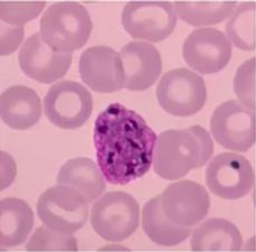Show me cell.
Instances as JSON below:
<instances>
[{
	"mask_svg": "<svg viewBox=\"0 0 256 252\" xmlns=\"http://www.w3.org/2000/svg\"><path fill=\"white\" fill-rule=\"evenodd\" d=\"M157 134L140 114L113 103L98 114L93 128L96 160L104 179L126 185L148 172Z\"/></svg>",
	"mask_w": 256,
	"mask_h": 252,
	"instance_id": "6da1fadb",
	"label": "cell"
},
{
	"mask_svg": "<svg viewBox=\"0 0 256 252\" xmlns=\"http://www.w3.org/2000/svg\"><path fill=\"white\" fill-rule=\"evenodd\" d=\"M212 152V137L202 126L161 132L154 153V172L164 180H179L205 165Z\"/></svg>",
	"mask_w": 256,
	"mask_h": 252,
	"instance_id": "7a4b0ae2",
	"label": "cell"
},
{
	"mask_svg": "<svg viewBox=\"0 0 256 252\" xmlns=\"http://www.w3.org/2000/svg\"><path fill=\"white\" fill-rule=\"evenodd\" d=\"M93 29L92 19L83 4L75 1L53 3L40 19V35L47 45L62 53L82 48Z\"/></svg>",
	"mask_w": 256,
	"mask_h": 252,
	"instance_id": "3957f363",
	"label": "cell"
},
{
	"mask_svg": "<svg viewBox=\"0 0 256 252\" xmlns=\"http://www.w3.org/2000/svg\"><path fill=\"white\" fill-rule=\"evenodd\" d=\"M139 220V204L126 192H108L92 207V228L106 241L126 240L138 229Z\"/></svg>",
	"mask_w": 256,
	"mask_h": 252,
	"instance_id": "277c9868",
	"label": "cell"
},
{
	"mask_svg": "<svg viewBox=\"0 0 256 252\" xmlns=\"http://www.w3.org/2000/svg\"><path fill=\"white\" fill-rule=\"evenodd\" d=\"M156 93L160 106L179 117L198 113L207 99L205 80L199 74L184 67L164 73Z\"/></svg>",
	"mask_w": 256,
	"mask_h": 252,
	"instance_id": "5b68a950",
	"label": "cell"
},
{
	"mask_svg": "<svg viewBox=\"0 0 256 252\" xmlns=\"http://www.w3.org/2000/svg\"><path fill=\"white\" fill-rule=\"evenodd\" d=\"M88 202L74 189L58 184L42 193L37 201L38 217L46 227L72 235L88 221Z\"/></svg>",
	"mask_w": 256,
	"mask_h": 252,
	"instance_id": "8992f818",
	"label": "cell"
},
{
	"mask_svg": "<svg viewBox=\"0 0 256 252\" xmlns=\"http://www.w3.org/2000/svg\"><path fill=\"white\" fill-rule=\"evenodd\" d=\"M93 98L88 88L73 80H62L52 86L44 97V111L55 126L75 130L91 117Z\"/></svg>",
	"mask_w": 256,
	"mask_h": 252,
	"instance_id": "52a82bcc",
	"label": "cell"
},
{
	"mask_svg": "<svg viewBox=\"0 0 256 252\" xmlns=\"http://www.w3.org/2000/svg\"><path fill=\"white\" fill-rule=\"evenodd\" d=\"M121 20L128 34L136 39L160 41L172 34L177 13L172 2L134 1L123 8Z\"/></svg>",
	"mask_w": 256,
	"mask_h": 252,
	"instance_id": "ba28073f",
	"label": "cell"
},
{
	"mask_svg": "<svg viewBox=\"0 0 256 252\" xmlns=\"http://www.w3.org/2000/svg\"><path fill=\"white\" fill-rule=\"evenodd\" d=\"M210 131L225 149L248 151L255 143V111L236 99L224 102L212 113Z\"/></svg>",
	"mask_w": 256,
	"mask_h": 252,
	"instance_id": "9c48e42d",
	"label": "cell"
},
{
	"mask_svg": "<svg viewBox=\"0 0 256 252\" xmlns=\"http://www.w3.org/2000/svg\"><path fill=\"white\" fill-rule=\"evenodd\" d=\"M253 183V166L243 155L227 152L220 153L207 165V187L220 199L243 198L250 191Z\"/></svg>",
	"mask_w": 256,
	"mask_h": 252,
	"instance_id": "30bf717a",
	"label": "cell"
},
{
	"mask_svg": "<svg viewBox=\"0 0 256 252\" xmlns=\"http://www.w3.org/2000/svg\"><path fill=\"white\" fill-rule=\"evenodd\" d=\"M161 209L170 222L192 228L207 216L210 198L207 190L190 180L170 184L161 194Z\"/></svg>",
	"mask_w": 256,
	"mask_h": 252,
	"instance_id": "8fae6325",
	"label": "cell"
},
{
	"mask_svg": "<svg viewBox=\"0 0 256 252\" xmlns=\"http://www.w3.org/2000/svg\"><path fill=\"white\" fill-rule=\"evenodd\" d=\"M182 56L196 72L215 74L230 63L232 45L224 32L216 28H197L184 40Z\"/></svg>",
	"mask_w": 256,
	"mask_h": 252,
	"instance_id": "7c38bea8",
	"label": "cell"
},
{
	"mask_svg": "<svg viewBox=\"0 0 256 252\" xmlns=\"http://www.w3.org/2000/svg\"><path fill=\"white\" fill-rule=\"evenodd\" d=\"M72 53L54 50L35 32L22 46L18 61L28 77L42 84H50L64 77L72 64Z\"/></svg>",
	"mask_w": 256,
	"mask_h": 252,
	"instance_id": "4fadbf2b",
	"label": "cell"
},
{
	"mask_svg": "<svg viewBox=\"0 0 256 252\" xmlns=\"http://www.w3.org/2000/svg\"><path fill=\"white\" fill-rule=\"evenodd\" d=\"M80 78L98 93H114L124 87V74L120 54L108 46H93L80 57Z\"/></svg>",
	"mask_w": 256,
	"mask_h": 252,
	"instance_id": "5bb4252c",
	"label": "cell"
},
{
	"mask_svg": "<svg viewBox=\"0 0 256 252\" xmlns=\"http://www.w3.org/2000/svg\"><path fill=\"white\" fill-rule=\"evenodd\" d=\"M120 58L124 87L144 90L156 83L162 72V59L156 46L146 41H130L123 46Z\"/></svg>",
	"mask_w": 256,
	"mask_h": 252,
	"instance_id": "9a60e30c",
	"label": "cell"
},
{
	"mask_svg": "<svg viewBox=\"0 0 256 252\" xmlns=\"http://www.w3.org/2000/svg\"><path fill=\"white\" fill-rule=\"evenodd\" d=\"M0 112L2 120L9 127L27 130L40 120V98L32 88L15 85L2 94Z\"/></svg>",
	"mask_w": 256,
	"mask_h": 252,
	"instance_id": "2e32d148",
	"label": "cell"
},
{
	"mask_svg": "<svg viewBox=\"0 0 256 252\" xmlns=\"http://www.w3.org/2000/svg\"><path fill=\"white\" fill-rule=\"evenodd\" d=\"M58 182L74 189L88 203L101 197L106 189L101 170L88 158L68 161L60 170Z\"/></svg>",
	"mask_w": 256,
	"mask_h": 252,
	"instance_id": "e0dca14e",
	"label": "cell"
},
{
	"mask_svg": "<svg viewBox=\"0 0 256 252\" xmlns=\"http://www.w3.org/2000/svg\"><path fill=\"white\" fill-rule=\"evenodd\" d=\"M34 227L32 208L17 198H6L0 203L2 248H12L25 242Z\"/></svg>",
	"mask_w": 256,
	"mask_h": 252,
	"instance_id": "ac0fdd59",
	"label": "cell"
},
{
	"mask_svg": "<svg viewBox=\"0 0 256 252\" xmlns=\"http://www.w3.org/2000/svg\"><path fill=\"white\" fill-rule=\"evenodd\" d=\"M243 237L234 223L225 219H208L192 232V251H240Z\"/></svg>",
	"mask_w": 256,
	"mask_h": 252,
	"instance_id": "d6986e66",
	"label": "cell"
},
{
	"mask_svg": "<svg viewBox=\"0 0 256 252\" xmlns=\"http://www.w3.org/2000/svg\"><path fill=\"white\" fill-rule=\"evenodd\" d=\"M161 196H156L146 202L142 210V228L154 244L164 247L177 246L190 236V228L170 222L161 209Z\"/></svg>",
	"mask_w": 256,
	"mask_h": 252,
	"instance_id": "ffe728a7",
	"label": "cell"
},
{
	"mask_svg": "<svg viewBox=\"0 0 256 252\" xmlns=\"http://www.w3.org/2000/svg\"><path fill=\"white\" fill-rule=\"evenodd\" d=\"M174 9L182 20L192 26H208L228 18L236 8L234 1L222 2H174Z\"/></svg>",
	"mask_w": 256,
	"mask_h": 252,
	"instance_id": "44dd1931",
	"label": "cell"
},
{
	"mask_svg": "<svg viewBox=\"0 0 256 252\" xmlns=\"http://www.w3.org/2000/svg\"><path fill=\"white\" fill-rule=\"evenodd\" d=\"M227 37L243 50H254L255 41V2L240 3L226 25Z\"/></svg>",
	"mask_w": 256,
	"mask_h": 252,
	"instance_id": "7402d4cb",
	"label": "cell"
},
{
	"mask_svg": "<svg viewBox=\"0 0 256 252\" xmlns=\"http://www.w3.org/2000/svg\"><path fill=\"white\" fill-rule=\"evenodd\" d=\"M27 251H78L73 236L55 231L48 227L37 228L26 246Z\"/></svg>",
	"mask_w": 256,
	"mask_h": 252,
	"instance_id": "603a6c76",
	"label": "cell"
},
{
	"mask_svg": "<svg viewBox=\"0 0 256 252\" xmlns=\"http://www.w3.org/2000/svg\"><path fill=\"white\" fill-rule=\"evenodd\" d=\"M46 2H6L0 3L2 22L12 26L24 27L26 22L40 15Z\"/></svg>",
	"mask_w": 256,
	"mask_h": 252,
	"instance_id": "cb8c5ba5",
	"label": "cell"
},
{
	"mask_svg": "<svg viewBox=\"0 0 256 252\" xmlns=\"http://www.w3.org/2000/svg\"><path fill=\"white\" fill-rule=\"evenodd\" d=\"M255 57L246 60L237 69L234 89L240 102L255 111Z\"/></svg>",
	"mask_w": 256,
	"mask_h": 252,
	"instance_id": "d4e9b609",
	"label": "cell"
},
{
	"mask_svg": "<svg viewBox=\"0 0 256 252\" xmlns=\"http://www.w3.org/2000/svg\"><path fill=\"white\" fill-rule=\"evenodd\" d=\"M24 37V27H8L2 22V55L6 56L15 51Z\"/></svg>",
	"mask_w": 256,
	"mask_h": 252,
	"instance_id": "484cf974",
	"label": "cell"
}]
</instances>
